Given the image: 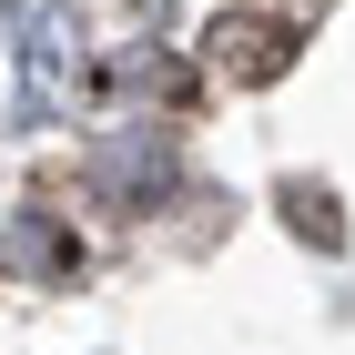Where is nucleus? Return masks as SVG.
<instances>
[{
    "instance_id": "obj_1",
    "label": "nucleus",
    "mask_w": 355,
    "mask_h": 355,
    "mask_svg": "<svg viewBox=\"0 0 355 355\" xmlns=\"http://www.w3.org/2000/svg\"><path fill=\"white\" fill-rule=\"evenodd\" d=\"M61 71L82 82V31L61 21V10H31V112L61 102Z\"/></svg>"
},
{
    "instance_id": "obj_2",
    "label": "nucleus",
    "mask_w": 355,
    "mask_h": 355,
    "mask_svg": "<svg viewBox=\"0 0 355 355\" xmlns=\"http://www.w3.org/2000/svg\"><path fill=\"white\" fill-rule=\"evenodd\" d=\"M214 51L234 61V71H254V82H264V71H284V31H274V21H223Z\"/></svg>"
},
{
    "instance_id": "obj_3",
    "label": "nucleus",
    "mask_w": 355,
    "mask_h": 355,
    "mask_svg": "<svg viewBox=\"0 0 355 355\" xmlns=\"http://www.w3.org/2000/svg\"><path fill=\"white\" fill-rule=\"evenodd\" d=\"M284 203H295V234H315V244H335V234H345V223L325 214V193H304V183H295V193H284Z\"/></svg>"
}]
</instances>
